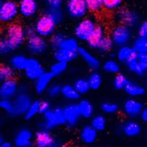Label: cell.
<instances>
[{
  "mask_svg": "<svg viewBox=\"0 0 147 147\" xmlns=\"http://www.w3.org/2000/svg\"><path fill=\"white\" fill-rule=\"evenodd\" d=\"M40 124V128L46 129L48 130L53 129L58 126L65 125V121L63 107L57 106L43 114Z\"/></svg>",
  "mask_w": 147,
  "mask_h": 147,
  "instance_id": "obj_1",
  "label": "cell"
},
{
  "mask_svg": "<svg viewBox=\"0 0 147 147\" xmlns=\"http://www.w3.org/2000/svg\"><path fill=\"white\" fill-rule=\"evenodd\" d=\"M5 35L15 49L20 48L27 39L25 27L16 22L7 24L5 30Z\"/></svg>",
  "mask_w": 147,
  "mask_h": 147,
  "instance_id": "obj_2",
  "label": "cell"
},
{
  "mask_svg": "<svg viewBox=\"0 0 147 147\" xmlns=\"http://www.w3.org/2000/svg\"><path fill=\"white\" fill-rule=\"evenodd\" d=\"M110 38L112 39L115 47L128 45L132 42V33L131 28L119 24L113 27L110 33Z\"/></svg>",
  "mask_w": 147,
  "mask_h": 147,
  "instance_id": "obj_3",
  "label": "cell"
},
{
  "mask_svg": "<svg viewBox=\"0 0 147 147\" xmlns=\"http://www.w3.org/2000/svg\"><path fill=\"white\" fill-rule=\"evenodd\" d=\"M96 24L95 20L90 17H85L80 19V22L77 24L74 30V37L78 39L79 41L86 42Z\"/></svg>",
  "mask_w": 147,
  "mask_h": 147,
  "instance_id": "obj_4",
  "label": "cell"
},
{
  "mask_svg": "<svg viewBox=\"0 0 147 147\" xmlns=\"http://www.w3.org/2000/svg\"><path fill=\"white\" fill-rule=\"evenodd\" d=\"M57 25L50 17L44 13L37 18L33 27L36 34L47 38L55 32Z\"/></svg>",
  "mask_w": 147,
  "mask_h": 147,
  "instance_id": "obj_5",
  "label": "cell"
},
{
  "mask_svg": "<svg viewBox=\"0 0 147 147\" xmlns=\"http://www.w3.org/2000/svg\"><path fill=\"white\" fill-rule=\"evenodd\" d=\"M19 16L18 4L12 0H7L0 7V23L9 24L15 22Z\"/></svg>",
  "mask_w": 147,
  "mask_h": 147,
  "instance_id": "obj_6",
  "label": "cell"
},
{
  "mask_svg": "<svg viewBox=\"0 0 147 147\" xmlns=\"http://www.w3.org/2000/svg\"><path fill=\"white\" fill-rule=\"evenodd\" d=\"M65 13L73 19H82L88 13L85 0H67L65 4Z\"/></svg>",
  "mask_w": 147,
  "mask_h": 147,
  "instance_id": "obj_7",
  "label": "cell"
},
{
  "mask_svg": "<svg viewBox=\"0 0 147 147\" xmlns=\"http://www.w3.org/2000/svg\"><path fill=\"white\" fill-rule=\"evenodd\" d=\"M48 42L46 38L38 34L28 37L26 39V47L30 55L38 56L45 53L48 49Z\"/></svg>",
  "mask_w": 147,
  "mask_h": 147,
  "instance_id": "obj_8",
  "label": "cell"
},
{
  "mask_svg": "<svg viewBox=\"0 0 147 147\" xmlns=\"http://www.w3.org/2000/svg\"><path fill=\"white\" fill-rule=\"evenodd\" d=\"M115 19L120 24L132 29L140 24V16L136 10L129 8H119L116 10Z\"/></svg>",
  "mask_w": 147,
  "mask_h": 147,
  "instance_id": "obj_9",
  "label": "cell"
},
{
  "mask_svg": "<svg viewBox=\"0 0 147 147\" xmlns=\"http://www.w3.org/2000/svg\"><path fill=\"white\" fill-rule=\"evenodd\" d=\"M13 117H19L24 116V115L27 112V109L32 99L30 96L28 92H19L13 99Z\"/></svg>",
  "mask_w": 147,
  "mask_h": 147,
  "instance_id": "obj_10",
  "label": "cell"
},
{
  "mask_svg": "<svg viewBox=\"0 0 147 147\" xmlns=\"http://www.w3.org/2000/svg\"><path fill=\"white\" fill-rule=\"evenodd\" d=\"M34 141L38 147H57L60 146V143L55 138L50 130L40 128L35 132Z\"/></svg>",
  "mask_w": 147,
  "mask_h": 147,
  "instance_id": "obj_11",
  "label": "cell"
},
{
  "mask_svg": "<svg viewBox=\"0 0 147 147\" xmlns=\"http://www.w3.org/2000/svg\"><path fill=\"white\" fill-rule=\"evenodd\" d=\"M64 117L65 121V126L69 128H74L77 125L81 117L77 103L71 102L63 107Z\"/></svg>",
  "mask_w": 147,
  "mask_h": 147,
  "instance_id": "obj_12",
  "label": "cell"
},
{
  "mask_svg": "<svg viewBox=\"0 0 147 147\" xmlns=\"http://www.w3.org/2000/svg\"><path fill=\"white\" fill-rule=\"evenodd\" d=\"M23 71L27 80L35 81L39 76L45 71V70L38 59L35 57H30L27 59V65Z\"/></svg>",
  "mask_w": 147,
  "mask_h": 147,
  "instance_id": "obj_13",
  "label": "cell"
},
{
  "mask_svg": "<svg viewBox=\"0 0 147 147\" xmlns=\"http://www.w3.org/2000/svg\"><path fill=\"white\" fill-rule=\"evenodd\" d=\"M143 108L144 105L141 102L132 97L126 99L122 106L124 113L131 119H136L139 117Z\"/></svg>",
  "mask_w": 147,
  "mask_h": 147,
  "instance_id": "obj_14",
  "label": "cell"
},
{
  "mask_svg": "<svg viewBox=\"0 0 147 147\" xmlns=\"http://www.w3.org/2000/svg\"><path fill=\"white\" fill-rule=\"evenodd\" d=\"M18 82L14 78L0 82V99H13L18 94Z\"/></svg>",
  "mask_w": 147,
  "mask_h": 147,
  "instance_id": "obj_15",
  "label": "cell"
},
{
  "mask_svg": "<svg viewBox=\"0 0 147 147\" xmlns=\"http://www.w3.org/2000/svg\"><path fill=\"white\" fill-rule=\"evenodd\" d=\"M34 136L28 128H22L15 134L13 144L16 147H30L32 145Z\"/></svg>",
  "mask_w": 147,
  "mask_h": 147,
  "instance_id": "obj_16",
  "label": "cell"
},
{
  "mask_svg": "<svg viewBox=\"0 0 147 147\" xmlns=\"http://www.w3.org/2000/svg\"><path fill=\"white\" fill-rule=\"evenodd\" d=\"M18 6L19 16L24 18H32L38 10V4L36 0H21Z\"/></svg>",
  "mask_w": 147,
  "mask_h": 147,
  "instance_id": "obj_17",
  "label": "cell"
},
{
  "mask_svg": "<svg viewBox=\"0 0 147 147\" xmlns=\"http://www.w3.org/2000/svg\"><path fill=\"white\" fill-rule=\"evenodd\" d=\"M77 52L78 56H80V57L92 71H97L102 65L99 59L84 47H79Z\"/></svg>",
  "mask_w": 147,
  "mask_h": 147,
  "instance_id": "obj_18",
  "label": "cell"
},
{
  "mask_svg": "<svg viewBox=\"0 0 147 147\" xmlns=\"http://www.w3.org/2000/svg\"><path fill=\"white\" fill-rule=\"evenodd\" d=\"M136 55H137V52L135 50L132 46L129 44L119 47L115 52L116 60L121 63L125 65L130 60L136 58Z\"/></svg>",
  "mask_w": 147,
  "mask_h": 147,
  "instance_id": "obj_19",
  "label": "cell"
},
{
  "mask_svg": "<svg viewBox=\"0 0 147 147\" xmlns=\"http://www.w3.org/2000/svg\"><path fill=\"white\" fill-rule=\"evenodd\" d=\"M54 77L55 76L50 71H44L41 75L39 76L35 80V83H34V89L36 94H42L46 92L49 85L52 83Z\"/></svg>",
  "mask_w": 147,
  "mask_h": 147,
  "instance_id": "obj_20",
  "label": "cell"
},
{
  "mask_svg": "<svg viewBox=\"0 0 147 147\" xmlns=\"http://www.w3.org/2000/svg\"><path fill=\"white\" fill-rule=\"evenodd\" d=\"M105 29L102 25L96 24L95 29L94 30L91 35L89 36L88 40H86L87 45L92 49H96L100 42L105 36Z\"/></svg>",
  "mask_w": 147,
  "mask_h": 147,
  "instance_id": "obj_21",
  "label": "cell"
},
{
  "mask_svg": "<svg viewBox=\"0 0 147 147\" xmlns=\"http://www.w3.org/2000/svg\"><path fill=\"white\" fill-rule=\"evenodd\" d=\"M141 126L138 122L129 120L121 126V132L129 138H134L139 136L141 132Z\"/></svg>",
  "mask_w": 147,
  "mask_h": 147,
  "instance_id": "obj_22",
  "label": "cell"
},
{
  "mask_svg": "<svg viewBox=\"0 0 147 147\" xmlns=\"http://www.w3.org/2000/svg\"><path fill=\"white\" fill-rule=\"evenodd\" d=\"M98 137V131H96L90 124L83 126L80 132V138L85 144H92L96 140Z\"/></svg>",
  "mask_w": 147,
  "mask_h": 147,
  "instance_id": "obj_23",
  "label": "cell"
},
{
  "mask_svg": "<svg viewBox=\"0 0 147 147\" xmlns=\"http://www.w3.org/2000/svg\"><path fill=\"white\" fill-rule=\"evenodd\" d=\"M77 57H78V55L77 52L67 50L62 47L55 49L53 52V57L55 60L62 61L67 63L74 60Z\"/></svg>",
  "mask_w": 147,
  "mask_h": 147,
  "instance_id": "obj_24",
  "label": "cell"
},
{
  "mask_svg": "<svg viewBox=\"0 0 147 147\" xmlns=\"http://www.w3.org/2000/svg\"><path fill=\"white\" fill-rule=\"evenodd\" d=\"M124 92L129 96L132 98H138L146 94V89L144 86L137 82L129 81L127 85L124 89Z\"/></svg>",
  "mask_w": 147,
  "mask_h": 147,
  "instance_id": "obj_25",
  "label": "cell"
},
{
  "mask_svg": "<svg viewBox=\"0 0 147 147\" xmlns=\"http://www.w3.org/2000/svg\"><path fill=\"white\" fill-rule=\"evenodd\" d=\"M77 105L82 118L89 119L94 115V107L89 100L86 99H80L77 102Z\"/></svg>",
  "mask_w": 147,
  "mask_h": 147,
  "instance_id": "obj_26",
  "label": "cell"
},
{
  "mask_svg": "<svg viewBox=\"0 0 147 147\" xmlns=\"http://www.w3.org/2000/svg\"><path fill=\"white\" fill-rule=\"evenodd\" d=\"M27 59L22 54H16L10 57L9 64L16 71H23L27 65Z\"/></svg>",
  "mask_w": 147,
  "mask_h": 147,
  "instance_id": "obj_27",
  "label": "cell"
},
{
  "mask_svg": "<svg viewBox=\"0 0 147 147\" xmlns=\"http://www.w3.org/2000/svg\"><path fill=\"white\" fill-rule=\"evenodd\" d=\"M60 95L65 99L71 101V102H75L78 100L80 96V95L74 88L73 85H71V84H64L61 85Z\"/></svg>",
  "mask_w": 147,
  "mask_h": 147,
  "instance_id": "obj_28",
  "label": "cell"
},
{
  "mask_svg": "<svg viewBox=\"0 0 147 147\" xmlns=\"http://www.w3.org/2000/svg\"><path fill=\"white\" fill-rule=\"evenodd\" d=\"M44 13L50 17L57 24L62 23L65 18V12L61 7H47Z\"/></svg>",
  "mask_w": 147,
  "mask_h": 147,
  "instance_id": "obj_29",
  "label": "cell"
},
{
  "mask_svg": "<svg viewBox=\"0 0 147 147\" xmlns=\"http://www.w3.org/2000/svg\"><path fill=\"white\" fill-rule=\"evenodd\" d=\"M102 69L105 73L116 74L120 71V63L117 60L110 58L106 60L102 65Z\"/></svg>",
  "mask_w": 147,
  "mask_h": 147,
  "instance_id": "obj_30",
  "label": "cell"
},
{
  "mask_svg": "<svg viewBox=\"0 0 147 147\" xmlns=\"http://www.w3.org/2000/svg\"><path fill=\"white\" fill-rule=\"evenodd\" d=\"M90 90H96L102 86V77L97 71H93L87 78Z\"/></svg>",
  "mask_w": 147,
  "mask_h": 147,
  "instance_id": "obj_31",
  "label": "cell"
},
{
  "mask_svg": "<svg viewBox=\"0 0 147 147\" xmlns=\"http://www.w3.org/2000/svg\"><path fill=\"white\" fill-rule=\"evenodd\" d=\"M107 119L105 116L102 114H96L90 118V124L98 132L103 131L106 127Z\"/></svg>",
  "mask_w": 147,
  "mask_h": 147,
  "instance_id": "obj_32",
  "label": "cell"
},
{
  "mask_svg": "<svg viewBox=\"0 0 147 147\" xmlns=\"http://www.w3.org/2000/svg\"><path fill=\"white\" fill-rule=\"evenodd\" d=\"M72 85L80 95L87 94L90 90L88 80L84 77H79L76 79Z\"/></svg>",
  "mask_w": 147,
  "mask_h": 147,
  "instance_id": "obj_33",
  "label": "cell"
},
{
  "mask_svg": "<svg viewBox=\"0 0 147 147\" xmlns=\"http://www.w3.org/2000/svg\"><path fill=\"white\" fill-rule=\"evenodd\" d=\"M114 47L115 45H114L112 39L110 38V37L105 35L97 47L96 50L100 54H108L112 52Z\"/></svg>",
  "mask_w": 147,
  "mask_h": 147,
  "instance_id": "obj_34",
  "label": "cell"
},
{
  "mask_svg": "<svg viewBox=\"0 0 147 147\" xmlns=\"http://www.w3.org/2000/svg\"><path fill=\"white\" fill-rule=\"evenodd\" d=\"M129 81V80L128 77L125 74L119 72L115 74L113 80V86L115 90H124Z\"/></svg>",
  "mask_w": 147,
  "mask_h": 147,
  "instance_id": "obj_35",
  "label": "cell"
},
{
  "mask_svg": "<svg viewBox=\"0 0 147 147\" xmlns=\"http://www.w3.org/2000/svg\"><path fill=\"white\" fill-rule=\"evenodd\" d=\"M60 47L65 49L67 50L71 51V52H77L78 48L80 47L79 40L76 38L75 37H67L63 40Z\"/></svg>",
  "mask_w": 147,
  "mask_h": 147,
  "instance_id": "obj_36",
  "label": "cell"
},
{
  "mask_svg": "<svg viewBox=\"0 0 147 147\" xmlns=\"http://www.w3.org/2000/svg\"><path fill=\"white\" fill-rule=\"evenodd\" d=\"M16 71L10 64H1L0 65V82L7 80L9 79L14 78Z\"/></svg>",
  "mask_w": 147,
  "mask_h": 147,
  "instance_id": "obj_37",
  "label": "cell"
},
{
  "mask_svg": "<svg viewBox=\"0 0 147 147\" xmlns=\"http://www.w3.org/2000/svg\"><path fill=\"white\" fill-rule=\"evenodd\" d=\"M132 47L137 53H147V38L138 36L132 41Z\"/></svg>",
  "mask_w": 147,
  "mask_h": 147,
  "instance_id": "obj_38",
  "label": "cell"
},
{
  "mask_svg": "<svg viewBox=\"0 0 147 147\" xmlns=\"http://www.w3.org/2000/svg\"><path fill=\"white\" fill-rule=\"evenodd\" d=\"M101 111L103 113L107 115H112L115 114L119 110V105L116 102H104L100 105Z\"/></svg>",
  "mask_w": 147,
  "mask_h": 147,
  "instance_id": "obj_39",
  "label": "cell"
},
{
  "mask_svg": "<svg viewBox=\"0 0 147 147\" xmlns=\"http://www.w3.org/2000/svg\"><path fill=\"white\" fill-rule=\"evenodd\" d=\"M39 113V101L32 100L29 106L27 112L24 115V118L26 120H31L38 115Z\"/></svg>",
  "mask_w": 147,
  "mask_h": 147,
  "instance_id": "obj_40",
  "label": "cell"
},
{
  "mask_svg": "<svg viewBox=\"0 0 147 147\" xmlns=\"http://www.w3.org/2000/svg\"><path fill=\"white\" fill-rule=\"evenodd\" d=\"M68 68V63L62 61H58V60H55V62L50 65L49 71L53 74L55 77L59 76L62 74L63 73L66 71Z\"/></svg>",
  "mask_w": 147,
  "mask_h": 147,
  "instance_id": "obj_41",
  "label": "cell"
},
{
  "mask_svg": "<svg viewBox=\"0 0 147 147\" xmlns=\"http://www.w3.org/2000/svg\"><path fill=\"white\" fill-rule=\"evenodd\" d=\"M66 35L63 32H55L49 38V44L51 47L55 49H57L60 47V45L62 44L63 40L65 38Z\"/></svg>",
  "mask_w": 147,
  "mask_h": 147,
  "instance_id": "obj_42",
  "label": "cell"
},
{
  "mask_svg": "<svg viewBox=\"0 0 147 147\" xmlns=\"http://www.w3.org/2000/svg\"><path fill=\"white\" fill-rule=\"evenodd\" d=\"M15 50V49L12 46L9 40L6 38H2L0 41V56L5 57L8 56Z\"/></svg>",
  "mask_w": 147,
  "mask_h": 147,
  "instance_id": "obj_43",
  "label": "cell"
},
{
  "mask_svg": "<svg viewBox=\"0 0 147 147\" xmlns=\"http://www.w3.org/2000/svg\"><path fill=\"white\" fill-rule=\"evenodd\" d=\"M126 65H127L128 70L135 75L138 76V77H142V76L145 75V74L144 73L143 70L140 68L138 60H136V57L127 63Z\"/></svg>",
  "mask_w": 147,
  "mask_h": 147,
  "instance_id": "obj_44",
  "label": "cell"
},
{
  "mask_svg": "<svg viewBox=\"0 0 147 147\" xmlns=\"http://www.w3.org/2000/svg\"><path fill=\"white\" fill-rule=\"evenodd\" d=\"M88 11L91 13H99L103 9L102 0H85Z\"/></svg>",
  "mask_w": 147,
  "mask_h": 147,
  "instance_id": "obj_45",
  "label": "cell"
},
{
  "mask_svg": "<svg viewBox=\"0 0 147 147\" xmlns=\"http://www.w3.org/2000/svg\"><path fill=\"white\" fill-rule=\"evenodd\" d=\"M103 8L107 11H114L121 7L123 0H102Z\"/></svg>",
  "mask_w": 147,
  "mask_h": 147,
  "instance_id": "obj_46",
  "label": "cell"
},
{
  "mask_svg": "<svg viewBox=\"0 0 147 147\" xmlns=\"http://www.w3.org/2000/svg\"><path fill=\"white\" fill-rule=\"evenodd\" d=\"M0 109L10 116H13V106L12 99H0Z\"/></svg>",
  "mask_w": 147,
  "mask_h": 147,
  "instance_id": "obj_47",
  "label": "cell"
},
{
  "mask_svg": "<svg viewBox=\"0 0 147 147\" xmlns=\"http://www.w3.org/2000/svg\"><path fill=\"white\" fill-rule=\"evenodd\" d=\"M60 90H61V85L57 82L51 83L48 88L46 90L47 96L51 99H54L60 95Z\"/></svg>",
  "mask_w": 147,
  "mask_h": 147,
  "instance_id": "obj_48",
  "label": "cell"
},
{
  "mask_svg": "<svg viewBox=\"0 0 147 147\" xmlns=\"http://www.w3.org/2000/svg\"><path fill=\"white\" fill-rule=\"evenodd\" d=\"M136 60L145 74H147V53H137Z\"/></svg>",
  "mask_w": 147,
  "mask_h": 147,
  "instance_id": "obj_49",
  "label": "cell"
},
{
  "mask_svg": "<svg viewBox=\"0 0 147 147\" xmlns=\"http://www.w3.org/2000/svg\"><path fill=\"white\" fill-rule=\"evenodd\" d=\"M138 36L147 38V20L140 22L138 26Z\"/></svg>",
  "mask_w": 147,
  "mask_h": 147,
  "instance_id": "obj_50",
  "label": "cell"
},
{
  "mask_svg": "<svg viewBox=\"0 0 147 147\" xmlns=\"http://www.w3.org/2000/svg\"><path fill=\"white\" fill-rule=\"evenodd\" d=\"M50 109L51 104L49 101L47 100V99H43L41 101H39V113L43 115Z\"/></svg>",
  "mask_w": 147,
  "mask_h": 147,
  "instance_id": "obj_51",
  "label": "cell"
},
{
  "mask_svg": "<svg viewBox=\"0 0 147 147\" xmlns=\"http://www.w3.org/2000/svg\"><path fill=\"white\" fill-rule=\"evenodd\" d=\"M47 7H61L64 0H43Z\"/></svg>",
  "mask_w": 147,
  "mask_h": 147,
  "instance_id": "obj_52",
  "label": "cell"
},
{
  "mask_svg": "<svg viewBox=\"0 0 147 147\" xmlns=\"http://www.w3.org/2000/svg\"><path fill=\"white\" fill-rule=\"evenodd\" d=\"M25 34L27 38L32 36V35L36 34L35 28H34L33 26H28V27H25Z\"/></svg>",
  "mask_w": 147,
  "mask_h": 147,
  "instance_id": "obj_53",
  "label": "cell"
},
{
  "mask_svg": "<svg viewBox=\"0 0 147 147\" xmlns=\"http://www.w3.org/2000/svg\"><path fill=\"white\" fill-rule=\"evenodd\" d=\"M141 121H142L144 123L147 124V107H144V108L141 110V113L140 114V116Z\"/></svg>",
  "mask_w": 147,
  "mask_h": 147,
  "instance_id": "obj_54",
  "label": "cell"
},
{
  "mask_svg": "<svg viewBox=\"0 0 147 147\" xmlns=\"http://www.w3.org/2000/svg\"><path fill=\"white\" fill-rule=\"evenodd\" d=\"M19 92H23V93L28 92V88H27V86H26L25 85H19V88H18V93H19Z\"/></svg>",
  "mask_w": 147,
  "mask_h": 147,
  "instance_id": "obj_55",
  "label": "cell"
},
{
  "mask_svg": "<svg viewBox=\"0 0 147 147\" xmlns=\"http://www.w3.org/2000/svg\"><path fill=\"white\" fill-rule=\"evenodd\" d=\"M12 146V143L9 142L7 140H4L3 142L1 144V146L0 147H11Z\"/></svg>",
  "mask_w": 147,
  "mask_h": 147,
  "instance_id": "obj_56",
  "label": "cell"
},
{
  "mask_svg": "<svg viewBox=\"0 0 147 147\" xmlns=\"http://www.w3.org/2000/svg\"><path fill=\"white\" fill-rule=\"evenodd\" d=\"M4 140H5V139H4L3 136H2V134L0 133V146H1V144H2V142H3Z\"/></svg>",
  "mask_w": 147,
  "mask_h": 147,
  "instance_id": "obj_57",
  "label": "cell"
},
{
  "mask_svg": "<svg viewBox=\"0 0 147 147\" xmlns=\"http://www.w3.org/2000/svg\"><path fill=\"white\" fill-rule=\"evenodd\" d=\"M2 38H3V37H2V30H0V41H1V40H2Z\"/></svg>",
  "mask_w": 147,
  "mask_h": 147,
  "instance_id": "obj_58",
  "label": "cell"
},
{
  "mask_svg": "<svg viewBox=\"0 0 147 147\" xmlns=\"http://www.w3.org/2000/svg\"><path fill=\"white\" fill-rule=\"evenodd\" d=\"M145 88H146V89L147 90V78H146V81H145Z\"/></svg>",
  "mask_w": 147,
  "mask_h": 147,
  "instance_id": "obj_59",
  "label": "cell"
},
{
  "mask_svg": "<svg viewBox=\"0 0 147 147\" xmlns=\"http://www.w3.org/2000/svg\"><path fill=\"white\" fill-rule=\"evenodd\" d=\"M2 3H3V1H2V0H0V7H1V6H2Z\"/></svg>",
  "mask_w": 147,
  "mask_h": 147,
  "instance_id": "obj_60",
  "label": "cell"
}]
</instances>
